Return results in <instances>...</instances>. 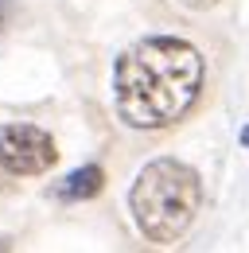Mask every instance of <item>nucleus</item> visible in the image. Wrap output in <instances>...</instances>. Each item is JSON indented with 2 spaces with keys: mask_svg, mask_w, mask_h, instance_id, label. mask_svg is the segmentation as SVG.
Here are the masks:
<instances>
[{
  "mask_svg": "<svg viewBox=\"0 0 249 253\" xmlns=\"http://www.w3.org/2000/svg\"><path fill=\"white\" fill-rule=\"evenodd\" d=\"M203 55L175 35H152L113 66V105L128 128H167L203 90Z\"/></svg>",
  "mask_w": 249,
  "mask_h": 253,
  "instance_id": "1",
  "label": "nucleus"
},
{
  "mask_svg": "<svg viewBox=\"0 0 249 253\" xmlns=\"http://www.w3.org/2000/svg\"><path fill=\"white\" fill-rule=\"evenodd\" d=\"M199 207H203V179H199V171L171 156H160L152 164H144L132 191H128L132 222L156 246L179 242L187 234V226L195 222Z\"/></svg>",
  "mask_w": 249,
  "mask_h": 253,
  "instance_id": "2",
  "label": "nucleus"
},
{
  "mask_svg": "<svg viewBox=\"0 0 249 253\" xmlns=\"http://www.w3.org/2000/svg\"><path fill=\"white\" fill-rule=\"evenodd\" d=\"M55 140L39 125L28 121H8L0 125V168L8 175H43L55 168Z\"/></svg>",
  "mask_w": 249,
  "mask_h": 253,
  "instance_id": "3",
  "label": "nucleus"
},
{
  "mask_svg": "<svg viewBox=\"0 0 249 253\" xmlns=\"http://www.w3.org/2000/svg\"><path fill=\"white\" fill-rule=\"evenodd\" d=\"M101 187H105V171L97 164H86V168H74L66 179L55 183V199H62V203H82V199L101 195Z\"/></svg>",
  "mask_w": 249,
  "mask_h": 253,
  "instance_id": "4",
  "label": "nucleus"
},
{
  "mask_svg": "<svg viewBox=\"0 0 249 253\" xmlns=\"http://www.w3.org/2000/svg\"><path fill=\"white\" fill-rule=\"evenodd\" d=\"M183 8H191V12H207V8H214L218 0H179Z\"/></svg>",
  "mask_w": 249,
  "mask_h": 253,
  "instance_id": "5",
  "label": "nucleus"
},
{
  "mask_svg": "<svg viewBox=\"0 0 249 253\" xmlns=\"http://www.w3.org/2000/svg\"><path fill=\"white\" fill-rule=\"evenodd\" d=\"M8 12H12V0H0V28H4V20H8Z\"/></svg>",
  "mask_w": 249,
  "mask_h": 253,
  "instance_id": "6",
  "label": "nucleus"
},
{
  "mask_svg": "<svg viewBox=\"0 0 249 253\" xmlns=\"http://www.w3.org/2000/svg\"><path fill=\"white\" fill-rule=\"evenodd\" d=\"M242 144H246V148H249V125L242 128Z\"/></svg>",
  "mask_w": 249,
  "mask_h": 253,
  "instance_id": "7",
  "label": "nucleus"
}]
</instances>
